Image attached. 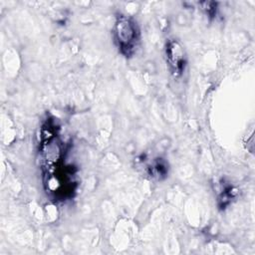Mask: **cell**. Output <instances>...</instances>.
<instances>
[{
    "label": "cell",
    "instance_id": "6da1fadb",
    "mask_svg": "<svg viewBox=\"0 0 255 255\" xmlns=\"http://www.w3.org/2000/svg\"><path fill=\"white\" fill-rule=\"evenodd\" d=\"M114 36L120 52L129 58L133 56L139 44V29L135 21L127 16L119 15L114 26Z\"/></svg>",
    "mask_w": 255,
    "mask_h": 255
},
{
    "label": "cell",
    "instance_id": "7a4b0ae2",
    "mask_svg": "<svg viewBox=\"0 0 255 255\" xmlns=\"http://www.w3.org/2000/svg\"><path fill=\"white\" fill-rule=\"evenodd\" d=\"M165 59L171 75L175 78L181 77L187 66V56L183 46L176 39L166 42Z\"/></svg>",
    "mask_w": 255,
    "mask_h": 255
},
{
    "label": "cell",
    "instance_id": "3957f363",
    "mask_svg": "<svg viewBox=\"0 0 255 255\" xmlns=\"http://www.w3.org/2000/svg\"><path fill=\"white\" fill-rule=\"evenodd\" d=\"M144 168L147 175H149L150 178L156 180H161L165 178L168 173L167 162L160 157L150 159L148 162H146Z\"/></svg>",
    "mask_w": 255,
    "mask_h": 255
}]
</instances>
